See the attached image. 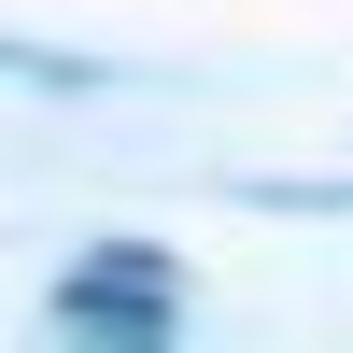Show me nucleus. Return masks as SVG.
Returning a JSON list of instances; mask_svg holds the SVG:
<instances>
[{
	"mask_svg": "<svg viewBox=\"0 0 353 353\" xmlns=\"http://www.w3.org/2000/svg\"><path fill=\"white\" fill-rule=\"evenodd\" d=\"M71 311H170V283H156V269H85Z\"/></svg>",
	"mask_w": 353,
	"mask_h": 353,
	"instance_id": "f257e3e1",
	"label": "nucleus"
}]
</instances>
